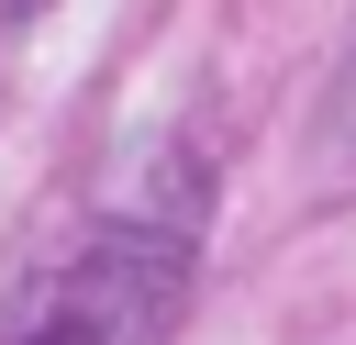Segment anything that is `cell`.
I'll list each match as a JSON object with an SVG mask.
<instances>
[{"label":"cell","mask_w":356,"mask_h":345,"mask_svg":"<svg viewBox=\"0 0 356 345\" xmlns=\"http://www.w3.org/2000/svg\"><path fill=\"white\" fill-rule=\"evenodd\" d=\"M200 223H211V178L200 156H156L134 200H111L0 323V345H167L189 267H200Z\"/></svg>","instance_id":"6da1fadb"}]
</instances>
